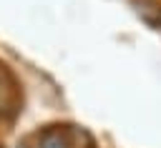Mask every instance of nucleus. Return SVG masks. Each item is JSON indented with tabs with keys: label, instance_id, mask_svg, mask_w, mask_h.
Instances as JSON below:
<instances>
[{
	"label": "nucleus",
	"instance_id": "2",
	"mask_svg": "<svg viewBox=\"0 0 161 148\" xmlns=\"http://www.w3.org/2000/svg\"><path fill=\"white\" fill-rule=\"evenodd\" d=\"M0 90H3V83H0Z\"/></svg>",
	"mask_w": 161,
	"mask_h": 148
},
{
	"label": "nucleus",
	"instance_id": "1",
	"mask_svg": "<svg viewBox=\"0 0 161 148\" xmlns=\"http://www.w3.org/2000/svg\"><path fill=\"white\" fill-rule=\"evenodd\" d=\"M38 148H73V138L63 125H48L38 133Z\"/></svg>",
	"mask_w": 161,
	"mask_h": 148
}]
</instances>
